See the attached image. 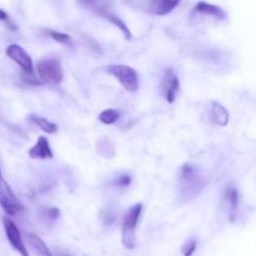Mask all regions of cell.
<instances>
[{
    "label": "cell",
    "instance_id": "1",
    "mask_svg": "<svg viewBox=\"0 0 256 256\" xmlns=\"http://www.w3.org/2000/svg\"><path fill=\"white\" fill-rule=\"evenodd\" d=\"M178 184L181 198L184 200H191L200 194L205 182L196 167L187 164L180 171Z\"/></svg>",
    "mask_w": 256,
    "mask_h": 256
},
{
    "label": "cell",
    "instance_id": "2",
    "mask_svg": "<svg viewBox=\"0 0 256 256\" xmlns=\"http://www.w3.org/2000/svg\"><path fill=\"white\" fill-rule=\"evenodd\" d=\"M142 211H144V205L136 204V205L128 208L124 218H123L122 244L128 250H134L137 245L136 228L140 222V218H141Z\"/></svg>",
    "mask_w": 256,
    "mask_h": 256
},
{
    "label": "cell",
    "instance_id": "3",
    "mask_svg": "<svg viewBox=\"0 0 256 256\" xmlns=\"http://www.w3.org/2000/svg\"><path fill=\"white\" fill-rule=\"evenodd\" d=\"M39 80L49 86H60L64 78L63 66L56 58H44L36 64Z\"/></svg>",
    "mask_w": 256,
    "mask_h": 256
},
{
    "label": "cell",
    "instance_id": "4",
    "mask_svg": "<svg viewBox=\"0 0 256 256\" xmlns=\"http://www.w3.org/2000/svg\"><path fill=\"white\" fill-rule=\"evenodd\" d=\"M108 73L116 78L120 83L123 88L127 92L136 93L140 90V76L136 70H134L130 66L124 64H114V66H108Z\"/></svg>",
    "mask_w": 256,
    "mask_h": 256
},
{
    "label": "cell",
    "instance_id": "5",
    "mask_svg": "<svg viewBox=\"0 0 256 256\" xmlns=\"http://www.w3.org/2000/svg\"><path fill=\"white\" fill-rule=\"evenodd\" d=\"M0 206L10 218H16L24 211L23 205L13 192L10 184L4 178L2 171H0Z\"/></svg>",
    "mask_w": 256,
    "mask_h": 256
},
{
    "label": "cell",
    "instance_id": "6",
    "mask_svg": "<svg viewBox=\"0 0 256 256\" xmlns=\"http://www.w3.org/2000/svg\"><path fill=\"white\" fill-rule=\"evenodd\" d=\"M3 225H4V230H6V238H8L12 248H13L16 251H18V254H20V256H30L29 255V251L28 248H26V244H24L23 238H22L20 230L18 228L16 224L14 222L12 218H4Z\"/></svg>",
    "mask_w": 256,
    "mask_h": 256
},
{
    "label": "cell",
    "instance_id": "7",
    "mask_svg": "<svg viewBox=\"0 0 256 256\" xmlns=\"http://www.w3.org/2000/svg\"><path fill=\"white\" fill-rule=\"evenodd\" d=\"M180 92V80L174 70H166L161 80V94L164 100L174 103Z\"/></svg>",
    "mask_w": 256,
    "mask_h": 256
},
{
    "label": "cell",
    "instance_id": "8",
    "mask_svg": "<svg viewBox=\"0 0 256 256\" xmlns=\"http://www.w3.org/2000/svg\"><path fill=\"white\" fill-rule=\"evenodd\" d=\"M6 56L19 66L26 74H34V64L30 56L18 44H12L6 48Z\"/></svg>",
    "mask_w": 256,
    "mask_h": 256
},
{
    "label": "cell",
    "instance_id": "9",
    "mask_svg": "<svg viewBox=\"0 0 256 256\" xmlns=\"http://www.w3.org/2000/svg\"><path fill=\"white\" fill-rule=\"evenodd\" d=\"M181 0H144L142 9L154 16H164L174 10Z\"/></svg>",
    "mask_w": 256,
    "mask_h": 256
},
{
    "label": "cell",
    "instance_id": "10",
    "mask_svg": "<svg viewBox=\"0 0 256 256\" xmlns=\"http://www.w3.org/2000/svg\"><path fill=\"white\" fill-rule=\"evenodd\" d=\"M29 157L32 160H40V161H46V160H52L54 157L53 151H52L50 142L46 137L42 136L39 137L36 144L29 151Z\"/></svg>",
    "mask_w": 256,
    "mask_h": 256
},
{
    "label": "cell",
    "instance_id": "11",
    "mask_svg": "<svg viewBox=\"0 0 256 256\" xmlns=\"http://www.w3.org/2000/svg\"><path fill=\"white\" fill-rule=\"evenodd\" d=\"M210 117L211 120L216 126L225 127V126L228 124V120H230V113H228V110L221 103L212 102L210 110Z\"/></svg>",
    "mask_w": 256,
    "mask_h": 256
},
{
    "label": "cell",
    "instance_id": "12",
    "mask_svg": "<svg viewBox=\"0 0 256 256\" xmlns=\"http://www.w3.org/2000/svg\"><path fill=\"white\" fill-rule=\"evenodd\" d=\"M194 12L198 14H202V16H214V18L218 19V20L226 19V13L224 9H221L220 6H214V4L206 3V2H200V3L196 4Z\"/></svg>",
    "mask_w": 256,
    "mask_h": 256
},
{
    "label": "cell",
    "instance_id": "13",
    "mask_svg": "<svg viewBox=\"0 0 256 256\" xmlns=\"http://www.w3.org/2000/svg\"><path fill=\"white\" fill-rule=\"evenodd\" d=\"M97 13L100 14L102 18H104L106 20H108L110 23H112L113 26H117V28L120 29V32H122L123 36H126V39H131L132 38L131 30H130V28L126 26V23L122 20V19L120 18V16H117L116 14H113V13H110V12L104 10V9H97Z\"/></svg>",
    "mask_w": 256,
    "mask_h": 256
},
{
    "label": "cell",
    "instance_id": "14",
    "mask_svg": "<svg viewBox=\"0 0 256 256\" xmlns=\"http://www.w3.org/2000/svg\"><path fill=\"white\" fill-rule=\"evenodd\" d=\"M225 201L228 202V208H230L231 218H234L238 210V204H240V194H238V190L235 186H228L226 188Z\"/></svg>",
    "mask_w": 256,
    "mask_h": 256
},
{
    "label": "cell",
    "instance_id": "15",
    "mask_svg": "<svg viewBox=\"0 0 256 256\" xmlns=\"http://www.w3.org/2000/svg\"><path fill=\"white\" fill-rule=\"evenodd\" d=\"M29 120H30L32 123H34L38 128H40L42 131H44L48 134H54L58 132V124H56V123L52 122V120H46V118L40 117V116L32 114L30 117H29Z\"/></svg>",
    "mask_w": 256,
    "mask_h": 256
},
{
    "label": "cell",
    "instance_id": "16",
    "mask_svg": "<svg viewBox=\"0 0 256 256\" xmlns=\"http://www.w3.org/2000/svg\"><path fill=\"white\" fill-rule=\"evenodd\" d=\"M26 240H28L29 245H30L36 252L40 254L42 256H53L50 248H48V245H46L38 235H36V234H26Z\"/></svg>",
    "mask_w": 256,
    "mask_h": 256
},
{
    "label": "cell",
    "instance_id": "17",
    "mask_svg": "<svg viewBox=\"0 0 256 256\" xmlns=\"http://www.w3.org/2000/svg\"><path fill=\"white\" fill-rule=\"evenodd\" d=\"M120 113L118 112L117 110H112V108H110V110H106L100 113V120L103 123V124L112 126V124H114L118 120H120Z\"/></svg>",
    "mask_w": 256,
    "mask_h": 256
},
{
    "label": "cell",
    "instance_id": "18",
    "mask_svg": "<svg viewBox=\"0 0 256 256\" xmlns=\"http://www.w3.org/2000/svg\"><path fill=\"white\" fill-rule=\"evenodd\" d=\"M46 33L48 34V36H50V38L53 39L54 42H56V43H59V44H63V46H70V42H72V38H70V36H68V34L60 33V32L46 30Z\"/></svg>",
    "mask_w": 256,
    "mask_h": 256
},
{
    "label": "cell",
    "instance_id": "19",
    "mask_svg": "<svg viewBox=\"0 0 256 256\" xmlns=\"http://www.w3.org/2000/svg\"><path fill=\"white\" fill-rule=\"evenodd\" d=\"M198 240L196 238H191V240L186 241L184 246H182V254L184 256H192L195 254L196 248H198Z\"/></svg>",
    "mask_w": 256,
    "mask_h": 256
},
{
    "label": "cell",
    "instance_id": "20",
    "mask_svg": "<svg viewBox=\"0 0 256 256\" xmlns=\"http://www.w3.org/2000/svg\"><path fill=\"white\" fill-rule=\"evenodd\" d=\"M131 182H132V178L130 174H123V176L118 177V180L116 181V184H117L118 187L126 188V187H128L130 184H131Z\"/></svg>",
    "mask_w": 256,
    "mask_h": 256
},
{
    "label": "cell",
    "instance_id": "21",
    "mask_svg": "<svg viewBox=\"0 0 256 256\" xmlns=\"http://www.w3.org/2000/svg\"><path fill=\"white\" fill-rule=\"evenodd\" d=\"M46 216H48L52 221H56L58 220L59 216H60V211H59V208H48V211H46Z\"/></svg>",
    "mask_w": 256,
    "mask_h": 256
},
{
    "label": "cell",
    "instance_id": "22",
    "mask_svg": "<svg viewBox=\"0 0 256 256\" xmlns=\"http://www.w3.org/2000/svg\"><path fill=\"white\" fill-rule=\"evenodd\" d=\"M100 2H102V0H78V3L80 4V6H97Z\"/></svg>",
    "mask_w": 256,
    "mask_h": 256
},
{
    "label": "cell",
    "instance_id": "23",
    "mask_svg": "<svg viewBox=\"0 0 256 256\" xmlns=\"http://www.w3.org/2000/svg\"><path fill=\"white\" fill-rule=\"evenodd\" d=\"M0 22H4V23H6V24L10 22V19H9V16L6 13V12L3 10V9H0Z\"/></svg>",
    "mask_w": 256,
    "mask_h": 256
}]
</instances>
